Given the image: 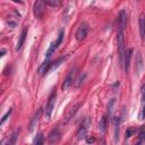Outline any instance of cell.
Returning a JSON list of instances; mask_svg holds the SVG:
<instances>
[{"instance_id": "1", "label": "cell", "mask_w": 145, "mask_h": 145, "mask_svg": "<svg viewBox=\"0 0 145 145\" xmlns=\"http://www.w3.org/2000/svg\"><path fill=\"white\" fill-rule=\"evenodd\" d=\"M45 1L44 0H36L34 2V7H33V14L36 18H42L44 12H45Z\"/></svg>"}, {"instance_id": "2", "label": "cell", "mask_w": 145, "mask_h": 145, "mask_svg": "<svg viewBox=\"0 0 145 145\" xmlns=\"http://www.w3.org/2000/svg\"><path fill=\"white\" fill-rule=\"evenodd\" d=\"M56 97H57V93H56V89L51 93L50 97H49V101H48V104L45 106V117L49 119L52 114V111L54 109V104H56Z\"/></svg>"}, {"instance_id": "3", "label": "cell", "mask_w": 145, "mask_h": 145, "mask_svg": "<svg viewBox=\"0 0 145 145\" xmlns=\"http://www.w3.org/2000/svg\"><path fill=\"white\" fill-rule=\"evenodd\" d=\"M89 126H91V119L89 118H85L82 121V123H80V126H79V128L77 130V137L78 138L85 137L86 136V133H87V130L89 128Z\"/></svg>"}, {"instance_id": "4", "label": "cell", "mask_w": 145, "mask_h": 145, "mask_svg": "<svg viewBox=\"0 0 145 145\" xmlns=\"http://www.w3.org/2000/svg\"><path fill=\"white\" fill-rule=\"evenodd\" d=\"M75 76H76V69H72L69 71V74L67 75V77L65 78V80L62 82V85H61V88L62 91H67L74 83L75 80Z\"/></svg>"}, {"instance_id": "5", "label": "cell", "mask_w": 145, "mask_h": 145, "mask_svg": "<svg viewBox=\"0 0 145 145\" xmlns=\"http://www.w3.org/2000/svg\"><path fill=\"white\" fill-rule=\"evenodd\" d=\"M87 33H88V25L86 23H82L76 31V39L78 41H82L87 36Z\"/></svg>"}, {"instance_id": "6", "label": "cell", "mask_w": 145, "mask_h": 145, "mask_svg": "<svg viewBox=\"0 0 145 145\" xmlns=\"http://www.w3.org/2000/svg\"><path fill=\"white\" fill-rule=\"evenodd\" d=\"M133 52H134V50L131 48H128L125 51V56H123V68H125V71L126 72H128V70H129V66H130V60H131Z\"/></svg>"}, {"instance_id": "7", "label": "cell", "mask_w": 145, "mask_h": 145, "mask_svg": "<svg viewBox=\"0 0 145 145\" xmlns=\"http://www.w3.org/2000/svg\"><path fill=\"white\" fill-rule=\"evenodd\" d=\"M127 19H128L127 12L125 10H121L119 12V16H118V28L125 29L127 26Z\"/></svg>"}, {"instance_id": "8", "label": "cell", "mask_w": 145, "mask_h": 145, "mask_svg": "<svg viewBox=\"0 0 145 145\" xmlns=\"http://www.w3.org/2000/svg\"><path fill=\"white\" fill-rule=\"evenodd\" d=\"M48 138H49V143H50V144L57 143V142L59 140V138H60V131H59V129H58V128L52 129V130L50 131Z\"/></svg>"}, {"instance_id": "9", "label": "cell", "mask_w": 145, "mask_h": 145, "mask_svg": "<svg viewBox=\"0 0 145 145\" xmlns=\"http://www.w3.org/2000/svg\"><path fill=\"white\" fill-rule=\"evenodd\" d=\"M138 24H139V33H140V36H142L143 40H145V14L144 12H142L139 15Z\"/></svg>"}, {"instance_id": "10", "label": "cell", "mask_w": 145, "mask_h": 145, "mask_svg": "<svg viewBox=\"0 0 145 145\" xmlns=\"http://www.w3.org/2000/svg\"><path fill=\"white\" fill-rule=\"evenodd\" d=\"M26 36H27V27L25 26V27L23 28V31H22L20 35H19V40H18L17 45H16V50H17V51L22 49V46H23V44H24V42H25Z\"/></svg>"}, {"instance_id": "11", "label": "cell", "mask_w": 145, "mask_h": 145, "mask_svg": "<svg viewBox=\"0 0 145 145\" xmlns=\"http://www.w3.org/2000/svg\"><path fill=\"white\" fill-rule=\"evenodd\" d=\"M135 69H136V74L139 75L142 69H143V59H142V54L139 52H137V56H136V66H135Z\"/></svg>"}, {"instance_id": "12", "label": "cell", "mask_w": 145, "mask_h": 145, "mask_svg": "<svg viewBox=\"0 0 145 145\" xmlns=\"http://www.w3.org/2000/svg\"><path fill=\"white\" fill-rule=\"evenodd\" d=\"M113 125H114V140L117 142L119 139V127H120V118L116 117L113 119Z\"/></svg>"}, {"instance_id": "13", "label": "cell", "mask_w": 145, "mask_h": 145, "mask_svg": "<svg viewBox=\"0 0 145 145\" xmlns=\"http://www.w3.org/2000/svg\"><path fill=\"white\" fill-rule=\"evenodd\" d=\"M106 127H108V116H103V117L101 118V120H100L99 129H100L102 133H104L105 129H106Z\"/></svg>"}, {"instance_id": "14", "label": "cell", "mask_w": 145, "mask_h": 145, "mask_svg": "<svg viewBox=\"0 0 145 145\" xmlns=\"http://www.w3.org/2000/svg\"><path fill=\"white\" fill-rule=\"evenodd\" d=\"M40 113H41V111L39 110V111L35 113V116L33 117V119H32V121H31V123H29V131H32V130L34 129V127L36 126V123H37V121H39V119H40Z\"/></svg>"}, {"instance_id": "15", "label": "cell", "mask_w": 145, "mask_h": 145, "mask_svg": "<svg viewBox=\"0 0 145 145\" xmlns=\"http://www.w3.org/2000/svg\"><path fill=\"white\" fill-rule=\"evenodd\" d=\"M50 61L49 59H45V61L42 63V66L40 67V74H44V72H48L49 69H50Z\"/></svg>"}, {"instance_id": "16", "label": "cell", "mask_w": 145, "mask_h": 145, "mask_svg": "<svg viewBox=\"0 0 145 145\" xmlns=\"http://www.w3.org/2000/svg\"><path fill=\"white\" fill-rule=\"evenodd\" d=\"M58 46L56 45V42H52L51 43V45H50V48L48 49V51H46V54H45V59H49L50 57H51V54L54 52V50L57 49Z\"/></svg>"}, {"instance_id": "17", "label": "cell", "mask_w": 145, "mask_h": 145, "mask_svg": "<svg viewBox=\"0 0 145 145\" xmlns=\"http://www.w3.org/2000/svg\"><path fill=\"white\" fill-rule=\"evenodd\" d=\"M78 106H79V104H76L74 108H71V109L69 110V112H68V113H67V116H66V122H67V121H69V120L72 118V116H74V114H75V112L77 111V108H78Z\"/></svg>"}, {"instance_id": "18", "label": "cell", "mask_w": 145, "mask_h": 145, "mask_svg": "<svg viewBox=\"0 0 145 145\" xmlns=\"http://www.w3.org/2000/svg\"><path fill=\"white\" fill-rule=\"evenodd\" d=\"M63 60H65V58H59L58 60H56L54 62H52V63L50 65V69H49V70H54V69H57V68L60 66V63H61Z\"/></svg>"}, {"instance_id": "19", "label": "cell", "mask_w": 145, "mask_h": 145, "mask_svg": "<svg viewBox=\"0 0 145 145\" xmlns=\"http://www.w3.org/2000/svg\"><path fill=\"white\" fill-rule=\"evenodd\" d=\"M114 104H116V97H112V99L110 100V102H109V105H108V114H109V116H111V113H112V111H113Z\"/></svg>"}, {"instance_id": "20", "label": "cell", "mask_w": 145, "mask_h": 145, "mask_svg": "<svg viewBox=\"0 0 145 145\" xmlns=\"http://www.w3.org/2000/svg\"><path fill=\"white\" fill-rule=\"evenodd\" d=\"M44 1H45V3H46L48 6H50V7L57 8V7L60 6V0H44Z\"/></svg>"}, {"instance_id": "21", "label": "cell", "mask_w": 145, "mask_h": 145, "mask_svg": "<svg viewBox=\"0 0 145 145\" xmlns=\"http://www.w3.org/2000/svg\"><path fill=\"white\" fill-rule=\"evenodd\" d=\"M33 143H34V144H43V143H44V138H43V135L40 133V134H39V135L35 137V139L33 140Z\"/></svg>"}, {"instance_id": "22", "label": "cell", "mask_w": 145, "mask_h": 145, "mask_svg": "<svg viewBox=\"0 0 145 145\" xmlns=\"http://www.w3.org/2000/svg\"><path fill=\"white\" fill-rule=\"evenodd\" d=\"M17 137H18V130H16V131H14V133L11 134L10 139H9V144H15V143H16Z\"/></svg>"}, {"instance_id": "23", "label": "cell", "mask_w": 145, "mask_h": 145, "mask_svg": "<svg viewBox=\"0 0 145 145\" xmlns=\"http://www.w3.org/2000/svg\"><path fill=\"white\" fill-rule=\"evenodd\" d=\"M134 133H135V128H128V129L126 130V134H125L126 139H127V138H129V137H131Z\"/></svg>"}, {"instance_id": "24", "label": "cell", "mask_w": 145, "mask_h": 145, "mask_svg": "<svg viewBox=\"0 0 145 145\" xmlns=\"http://www.w3.org/2000/svg\"><path fill=\"white\" fill-rule=\"evenodd\" d=\"M138 137H139V139H138V144H140V143H145V130H142L140 133H139V135H138Z\"/></svg>"}, {"instance_id": "25", "label": "cell", "mask_w": 145, "mask_h": 145, "mask_svg": "<svg viewBox=\"0 0 145 145\" xmlns=\"http://www.w3.org/2000/svg\"><path fill=\"white\" fill-rule=\"evenodd\" d=\"M11 111H12V110H11V109H9V110H8V111H7L6 113H5V116L2 117V119H1V121H0V125H3V122H5V121H6L7 119H8V117L10 116Z\"/></svg>"}, {"instance_id": "26", "label": "cell", "mask_w": 145, "mask_h": 145, "mask_svg": "<svg viewBox=\"0 0 145 145\" xmlns=\"http://www.w3.org/2000/svg\"><path fill=\"white\" fill-rule=\"evenodd\" d=\"M139 119H140V120L145 119V103H144V105H143V108H142V110H140V113H139Z\"/></svg>"}, {"instance_id": "27", "label": "cell", "mask_w": 145, "mask_h": 145, "mask_svg": "<svg viewBox=\"0 0 145 145\" xmlns=\"http://www.w3.org/2000/svg\"><path fill=\"white\" fill-rule=\"evenodd\" d=\"M85 139H86V143H94L95 142V138L93 136H85Z\"/></svg>"}, {"instance_id": "28", "label": "cell", "mask_w": 145, "mask_h": 145, "mask_svg": "<svg viewBox=\"0 0 145 145\" xmlns=\"http://www.w3.org/2000/svg\"><path fill=\"white\" fill-rule=\"evenodd\" d=\"M84 77H85V75H83V77L80 76L78 79H77V83H76V86L78 87V86H80V84L83 83V80H84Z\"/></svg>"}, {"instance_id": "29", "label": "cell", "mask_w": 145, "mask_h": 145, "mask_svg": "<svg viewBox=\"0 0 145 145\" xmlns=\"http://www.w3.org/2000/svg\"><path fill=\"white\" fill-rule=\"evenodd\" d=\"M142 99L145 102V85H143V87H142Z\"/></svg>"}]
</instances>
